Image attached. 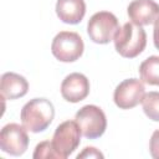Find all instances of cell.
<instances>
[{"label": "cell", "mask_w": 159, "mask_h": 159, "mask_svg": "<svg viewBox=\"0 0 159 159\" xmlns=\"http://www.w3.org/2000/svg\"><path fill=\"white\" fill-rule=\"evenodd\" d=\"M55 117V107L47 98H32L21 109L22 125L32 132L40 133L48 128Z\"/></svg>", "instance_id": "1"}, {"label": "cell", "mask_w": 159, "mask_h": 159, "mask_svg": "<svg viewBox=\"0 0 159 159\" xmlns=\"http://www.w3.org/2000/svg\"><path fill=\"white\" fill-rule=\"evenodd\" d=\"M116 51L125 58H134L140 55L147 46V34L142 26L125 22L119 27L113 37Z\"/></svg>", "instance_id": "2"}, {"label": "cell", "mask_w": 159, "mask_h": 159, "mask_svg": "<svg viewBox=\"0 0 159 159\" xmlns=\"http://www.w3.org/2000/svg\"><path fill=\"white\" fill-rule=\"evenodd\" d=\"M84 50L82 37L75 31H60L52 40L51 52L61 62L77 61Z\"/></svg>", "instance_id": "3"}, {"label": "cell", "mask_w": 159, "mask_h": 159, "mask_svg": "<svg viewBox=\"0 0 159 159\" xmlns=\"http://www.w3.org/2000/svg\"><path fill=\"white\" fill-rule=\"evenodd\" d=\"M82 135L88 139H96L103 135L107 129V117L102 108L94 104H86L77 111L75 116Z\"/></svg>", "instance_id": "4"}, {"label": "cell", "mask_w": 159, "mask_h": 159, "mask_svg": "<svg viewBox=\"0 0 159 159\" xmlns=\"http://www.w3.org/2000/svg\"><path fill=\"white\" fill-rule=\"evenodd\" d=\"M119 29L118 19L109 11H98L91 16L87 24V34L96 43H108Z\"/></svg>", "instance_id": "5"}, {"label": "cell", "mask_w": 159, "mask_h": 159, "mask_svg": "<svg viewBox=\"0 0 159 159\" xmlns=\"http://www.w3.org/2000/svg\"><path fill=\"white\" fill-rule=\"evenodd\" d=\"M81 128L78 123L75 120H65L57 125L52 137L53 148L61 155L62 159H66L70 154H72L81 143Z\"/></svg>", "instance_id": "6"}, {"label": "cell", "mask_w": 159, "mask_h": 159, "mask_svg": "<svg viewBox=\"0 0 159 159\" xmlns=\"http://www.w3.org/2000/svg\"><path fill=\"white\" fill-rule=\"evenodd\" d=\"M29 147L27 129L17 123H9L0 132V148L14 157L22 155Z\"/></svg>", "instance_id": "7"}, {"label": "cell", "mask_w": 159, "mask_h": 159, "mask_svg": "<svg viewBox=\"0 0 159 159\" xmlns=\"http://www.w3.org/2000/svg\"><path fill=\"white\" fill-rule=\"evenodd\" d=\"M145 94V87L142 80L127 78L122 81L114 89L113 101L120 109H130L142 103Z\"/></svg>", "instance_id": "8"}, {"label": "cell", "mask_w": 159, "mask_h": 159, "mask_svg": "<svg viewBox=\"0 0 159 159\" xmlns=\"http://www.w3.org/2000/svg\"><path fill=\"white\" fill-rule=\"evenodd\" d=\"M89 93V81L80 72L70 73L61 83V94L63 99L71 103H77L84 99Z\"/></svg>", "instance_id": "9"}, {"label": "cell", "mask_w": 159, "mask_h": 159, "mask_svg": "<svg viewBox=\"0 0 159 159\" xmlns=\"http://www.w3.org/2000/svg\"><path fill=\"white\" fill-rule=\"evenodd\" d=\"M127 12L133 24L150 25L159 19V4L154 0H133L127 7Z\"/></svg>", "instance_id": "10"}, {"label": "cell", "mask_w": 159, "mask_h": 159, "mask_svg": "<svg viewBox=\"0 0 159 159\" xmlns=\"http://www.w3.org/2000/svg\"><path fill=\"white\" fill-rule=\"evenodd\" d=\"M29 91V82L26 78L15 72H5L0 80V92L4 98L16 99L24 97Z\"/></svg>", "instance_id": "11"}, {"label": "cell", "mask_w": 159, "mask_h": 159, "mask_svg": "<svg viewBox=\"0 0 159 159\" xmlns=\"http://www.w3.org/2000/svg\"><path fill=\"white\" fill-rule=\"evenodd\" d=\"M56 14L62 22L76 25L84 17L86 2L84 0H57Z\"/></svg>", "instance_id": "12"}, {"label": "cell", "mask_w": 159, "mask_h": 159, "mask_svg": "<svg viewBox=\"0 0 159 159\" xmlns=\"http://www.w3.org/2000/svg\"><path fill=\"white\" fill-rule=\"evenodd\" d=\"M140 80L150 86H159V56H149L139 66Z\"/></svg>", "instance_id": "13"}, {"label": "cell", "mask_w": 159, "mask_h": 159, "mask_svg": "<svg viewBox=\"0 0 159 159\" xmlns=\"http://www.w3.org/2000/svg\"><path fill=\"white\" fill-rule=\"evenodd\" d=\"M142 104L145 116L154 122H159V92L145 93Z\"/></svg>", "instance_id": "14"}, {"label": "cell", "mask_w": 159, "mask_h": 159, "mask_svg": "<svg viewBox=\"0 0 159 159\" xmlns=\"http://www.w3.org/2000/svg\"><path fill=\"white\" fill-rule=\"evenodd\" d=\"M32 157L35 159H42V158H46V159H62L61 155L57 153V150L53 148V144L52 142L50 140H43L41 143H39L34 150V154Z\"/></svg>", "instance_id": "15"}, {"label": "cell", "mask_w": 159, "mask_h": 159, "mask_svg": "<svg viewBox=\"0 0 159 159\" xmlns=\"http://www.w3.org/2000/svg\"><path fill=\"white\" fill-rule=\"evenodd\" d=\"M149 153L154 159H159V129H157L149 142Z\"/></svg>", "instance_id": "16"}, {"label": "cell", "mask_w": 159, "mask_h": 159, "mask_svg": "<svg viewBox=\"0 0 159 159\" xmlns=\"http://www.w3.org/2000/svg\"><path fill=\"white\" fill-rule=\"evenodd\" d=\"M82 158H103V154L94 147H86L83 152H81L77 155V159H82Z\"/></svg>", "instance_id": "17"}, {"label": "cell", "mask_w": 159, "mask_h": 159, "mask_svg": "<svg viewBox=\"0 0 159 159\" xmlns=\"http://www.w3.org/2000/svg\"><path fill=\"white\" fill-rule=\"evenodd\" d=\"M153 41L155 47L159 50V19L154 22V29H153Z\"/></svg>", "instance_id": "18"}]
</instances>
